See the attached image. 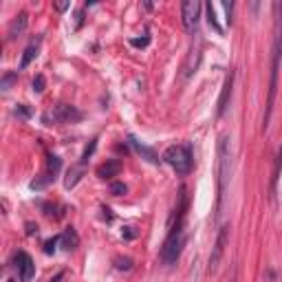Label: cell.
Here are the masks:
<instances>
[{
  "label": "cell",
  "instance_id": "cell-1",
  "mask_svg": "<svg viewBox=\"0 0 282 282\" xmlns=\"http://www.w3.org/2000/svg\"><path fill=\"white\" fill-rule=\"evenodd\" d=\"M185 207H187L185 187H181L179 205L174 207V214H172V218H170V231H168V238H165L163 247H161V260H163L165 264H172V262L179 260L181 249H183V242H185V234H183Z\"/></svg>",
  "mask_w": 282,
  "mask_h": 282
},
{
  "label": "cell",
  "instance_id": "cell-2",
  "mask_svg": "<svg viewBox=\"0 0 282 282\" xmlns=\"http://www.w3.org/2000/svg\"><path fill=\"white\" fill-rule=\"evenodd\" d=\"M229 135H220L218 139V163H216V218L223 212V201H225V190L229 183L231 174V143Z\"/></svg>",
  "mask_w": 282,
  "mask_h": 282
},
{
  "label": "cell",
  "instance_id": "cell-3",
  "mask_svg": "<svg viewBox=\"0 0 282 282\" xmlns=\"http://www.w3.org/2000/svg\"><path fill=\"white\" fill-rule=\"evenodd\" d=\"M280 58H282V22L278 20V27H275V40H273L271 82H269V97H267V115H264V128L269 126V119H271V110H273V102H275V93H278V71H280Z\"/></svg>",
  "mask_w": 282,
  "mask_h": 282
},
{
  "label": "cell",
  "instance_id": "cell-4",
  "mask_svg": "<svg viewBox=\"0 0 282 282\" xmlns=\"http://www.w3.org/2000/svg\"><path fill=\"white\" fill-rule=\"evenodd\" d=\"M161 161L168 163L179 176H187L192 172V163H194V159H192V148L190 146H170L168 150L163 152Z\"/></svg>",
  "mask_w": 282,
  "mask_h": 282
},
{
  "label": "cell",
  "instance_id": "cell-5",
  "mask_svg": "<svg viewBox=\"0 0 282 282\" xmlns=\"http://www.w3.org/2000/svg\"><path fill=\"white\" fill-rule=\"evenodd\" d=\"M84 115H82V110H77L75 106H71V104H58V106L49 108L47 113L42 115V124L47 126H53V124H75V121H80Z\"/></svg>",
  "mask_w": 282,
  "mask_h": 282
},
{
  "label": "cell",
  "instance_id": "cell-6",
  "mask_svg": "<svg viewBox=\"0 0 282 282\" xmlns=\"http://www.w3.org/2000/svg\"><path fill=\"white\" fill-rule=\"evenodd\" d=\"M60 170H62V159L60 157H55V154H49L47 157V170L40 174V176H36V179L31 181V190H44L47 185H51L55 179H58V174H60Z\"/></svg>",
  "mask_w": 282,
  "mask_h": 282
},
{
  "label": "cell",
  "instance_id": "cell-7",
  "mask_svg": "<svg viewBox=\"0 0 282 282\" xmlns=\"http://www.w3.org/2000/svg\"><path fill=\"white\" fill-rule=\"evenodd\" d=\"M201 9L203 5L196 0H187L181 5V18H183V27L190 33H194L198 29V18H201Z\"/></svg>",
  "mask_w": 282,
  "mask_h": 282
},
{
  "label": "cell",
  "instance_id": "cell-8",
  "mask_svg": "<svg viewBox=\"0 0 282 282\" xmlns=\"http://www.w3.org/2000/svg\"><path fill=\"white\" fill-rule=\"evenodd\" d=\"M14 267L18 269L20 282H29L33 275H36V264H33V258L27 251H16L14 253Z\"/></svg>",
  "mask_w": 282,
  "mask_h": 282
},
{
  "label": "cell",
  "instance_id": "cell-9",
  "mask_svg": "<svg viewBox=\"0 0 282 282\" xmlns=\"http://www.w3.org/2000/svg\"><path fill=\"white\" fill-rule=\"evenodd\" d=\"M227 238H229V225H223L218 231V238H216V245H214V251L209 256V271H216L220 258L225 253V245H227Z\"/></svg>",
  "mask_w": 282,
  "mask_h": 282
},
{
  "label": "cell",
  "instance_id": "cell-10",
  "mask_svg": "<svg viewBox=\"0 0 282 282\" xmlns=\"http://www.w3.org/2000/svg\"><path fill=\"white\" fill-rule=\"evenodd\" d=\"M231 86H234V71H229V73L225 75L223 91H220V97H218V108H216L218 117H223V113L227 110V104H229V97H231Z\"/></svg>",
  "mask_w": 282,
  "mask_h": 282
},
{
  "label": "cell",
  "instance_id": "cell-11",
  "mask_svg": "<svg viewBox=\"0 0 282 282\" xmlns=\"http://www.w3.org/2000/svg\"><path fill=\"white\" fill-rule=\"evenodd\" d=\"M29 27V14H18L14 20L9 22V29H7V40H16L18 36H22L25 33V29Z\"/></svg>",
  "mask_w": 282,
  "mask_h": 282
},
{
  "label": "cell",
  "instance_id": "cell-12",
  "mask_svg": "<svg viewBox=\"0 0 282 282\" xmlns=\"http://www.w3.org/2000/svg\"><path fill=\"white\" fill-rule=\"evenodd\" d=\"M40 44H42V36H38L36 40H31L29 42V47L25 49V53H22V60H20V71L22 69H27V66H29L33 60L38 58V55H40Z\"/></svg>",
  "mask_w": 282,
  "mask_h": 282
},
{
  "label": "cell",
  "instance_id": "cell-13",
  "mask_svg": "<svg viewBox=\"0 0 282 282\" xmlns=\"http://www.w3.org/2000/svg\"><path fill=\"white\" fill-rule=\"evenodd\" d=\"M121 172V161H117V159H108L106 163H102L97 168V176L99 179H113V176H117Z\"/></svg>",
  "mask_w": 282,
  "mask_h": 282
},
{
  "label": "cell",
  "instance_id": "cell-14",
  "mask_svg": "<svg viewBox=\"0 0 282 282\" xmlns=\"http://www.w3.org/2000/svg\"><path fill=\"white\" fill-rule=\"evenodd\" d=\"M60 245H62L66 251H73L75 247L80 245V236H77V231L73 227H66L62 234H60Z\"/></svg>",
  "mask_w": 282,
  "mask_h": 282
},
{
  "label": "cell",
  "instance_id": "cell-15",
  "mask_svg": "<svg viewBox=\"0 0 282 282\" xmlns=\"http://www.w3.org/2000/svg\"><path fill=\"white\" fill-rule=\"evenodd\" d=\"M128 141H130V146L135 148V150L139 152V154H143V157H146V159H148V161H150V163H159V161H161V159H159V154L154 152L152 148L143 146V143H141V141H137V139H135V137H132V135L128 137Z\"/></svg>",
  "mask_w": 282,
  "mask_h": 282
},
{
  "label": "cell",
  "instance_id": "cell-16",
  "mask_svg": "<svg viewBox=\"0 0 282 282\" xmlns=\"http://www.w3.org/2000/svg\"><path fill=\"white\" fill-rule=\"evenodd\" d=\"M82 176H84V165H75V168H71L69 174H66L64 187H66V190H73V187L82 181Z\"/></svg>",
  "mask_w": 282,
  "mask_h": 282
},
{
  "label": "cell",
  "instance_id": "cell-17",
  "mask_svg": "<svg viewBox=\"0 0 282 282\" xmlns=\"http://www.w3.org/2000/svg\"><path fill=\"white\" fill-rule=\"evenodd\" d=\"M205 16H207V22H209V27H212L216 33H223V27L218 25V20H216V11H214V5L212 3H207L205 5Z\"/></svg>",
  "mask_w": 282,
  "mask_h": 282
},
{
  "label": "cell",
  "instance_id": "cell-18",
  "mask_svg": "<svg viewBox=\"0 0 282 282\" xmlns=\"http://www.w3.org/2000/svg\"><path fill=\"white\" fill-rule=\"evenodd\" d=\"M95 148H97V137L95 139H91V143L84 148V152H82V161H80V165H86V161L93 157V152H95Z\"/></svg>",
  "mask_w": 282,
  "mask_h": 282
},
{
  "label": "cell",
  "instance_id": "cell-19",
  "mask_svg": "<svg viewBox=\"0 0 282 282\" xmlns=\"http://www.w3.org/2000/svg\"><path fill=\"white\" fill-rule=\"evenodd\" d=\"M16 80H18V73H16V71H7V73L3 75V82H0V88H3V91H9V86L14 84Z\"/></svg>",
  "mask_w": 282,
  "mask_h": 282
},
{
  "label": "cell",
  "instance_id": "cell-20",
  "mask_svg": "<svg viewBox=\"0 0 282 282\" xmlns=\"http://www.w3.org/2000/svg\"><path fill=\"white\" fill-rule=\"evenodd\" d=\"M126 192H128V185L121 183V181H115V183H110V194L121 196V194H126Z\"/></svg>",
  "mask_w": 282,
  "mask_h": 282
},
{
  "label": "cell",
  "instance_id": "cell-21",
  "mask_svg": "<svg viewBox=\"0 0 282 282\" xmlns=\"http://www.w3.org/2000/svg\"><path fill=\"white\" fill-rule=\"evenodd\" d=\"M115 267L119 271H130L132 269V258H115Z\"/></svg>",
  "mask_w": 282,
  "mask_h": 282
},
{
  "label": "cell",
  "instance_id": "cell-22",
  "mask_svg": "<svg viewBox=\"0 0 282 282\" xmlns=\"http://www.w3.org/2000/svg\"><path fill=\"white\" fill-rule=\"evenodd\" d=\"M55 245H60V236H53V238H49L47 242H44V253H55Z\"/></svg>",
  "mask_w": 282,
  "mask_h": 282
},
{
  "label": "cell",
  "instance_id": "cell-23",
  "mask_svg": "<svg viewBox=\"0 0 282 282\" xmlns=\"http://www.w3.org/2000/svg\"><path fill=\"white\" fill-rule=\"evenodd\" d=\"M31 86H33V93H38V95H40V93L44 91V75H36V77H33Z\"/></svg>",
  "mask_w": 282,
  "mask_h": 282
},
{
  "label": "cell",
  "instance_id": "cell-24",
  "mask_svg": "<svg viewBox=\"0 0 282 282\" xmlns=\"http://www.w3.org/2000/svg\"><path fill=\"white\" fill-rule=\"evenodd\" d=\"M14 115L16 117H20V119H29L31 117V108H27L25 104H20V106L14 110Z\"/></svg>",
  "mask_w": 282,
  "mask_h": 282
},
{
  "label": "cell",
  "instance_id": "cell-25",
  "mask_svg": "<svg viewBox=\"0 0 282 282\" xmlns=\"http://www.w3.org/2000/svg\"><path fill=\"white\" fill-rule=\"evenodd\" d=\"M132 47H137V49H143V47H148L150 44V36H143V38H132L130 40Z\"/></svg>",
  "mask_w": 282,
  "mask_h": 282
},
{
  "label": "cell",
  "instance_id": "cell-26",
  "mask_svg": "<svg viewBox=\"0 0 282 282\" xmlns=\"http://www.w3.org/2000/svg\"><path fill=\"white\" fill-rule=\"evenodd\" d=\"M223 9L227 11V18L225 20H227V25H231V9H234V3H223Z\"/></svg>",
  "mask_w": 282,
  "mask_h": 282
},
{
  "label": "cell",
  "instance_id": "cell-27",
  "mask_svg": "<svg viewBox=\"0 0 282 282\" xmlns=\"http://www.w3.org/2000/svg\"><path fill=\"white\" fill-rule=\"evenodd\" d=\"M82 20H84V11H77L75 14V29H80L82 27Z\"/></svg>",
  "mask_w": 282,
  "mask_h": 282
},
{
  "label": "cell",
  "instance_id": "cell-28",
  "mask_svg": "<svg viewBox=\"0 0 282 282\" xmlns=\"http://www.w3.org/2000/svg\"><path fill=\"white\" fill-rule=\"evenodd\" d=\"M121 236H124V238H128V240H132V238H135V231H132V227H126L124 231H121Z\"/></svg>",
  "mask_w": 282,
  "mask_h": 282
},
{
  "label": "cell",
  "instance_id": "cell-29",
  "mask_svg": "<svg viewBox=\"0 0 282 282\" xmlns=\"http://www.w3.org/2000/svg\"><path fill=\"white\" fill-rule=\"evenodd\" d=\"M27 234H29V236L38 234V225H33V223H27Z\"/></svg>",
  "mask_w": 282,
  "mask_h": 282
},
{
  "label": "cell",
  "instance_id": "cell-30",
  "mask_svg": "<svg viewBox=\"0 0 282 282\" xmlns=\"http://www.w3.org/2000/svg\"><path fill=\"white\" fill-rule=\"evenodd\" d=\"M53 7H55V9H58V11H66V9H69V7H71V3H55V5H53Z\"/></svg>",
  "mask_w": 282,
  "mask_h": 282
},
{
  "label": "cell",
  "instance_id": "cell-31",
  "mask_svg": "<svg viewBox=\"0 0 282 282\" xmlns=\"http://www.w3.org/2000/svg\"><path fill=\"white\" fill-rule=\"evenodd\" d=\"M102 212H104V216H106V220H113V214H110L108 207H102Z\"/></svg>",
  "mask_w": 282,
  "mask_h": 282
},
{
  "label": "cell",
  "instance_id": "cell-32",
  "mask_svg": "<svg viewBox=\"0 0 282 282\" xmlns=\"http://www.w3.org/2000/svg\"><path fill=\"white\" fill-rule=\"evenodd\" d=\"M62 278H64V273H58L55 278H51V282H58V280H62Z\"/></svg>",
  "mask_w": 282,
  "mask_h": 282
},
{
  "label": "cell",
  "instance_id": "cell-33",
  "mask_svg": "<svg viewBox=\"0 0 282 282\" xmlns=\"http://www.w3.org/2000/svg\"><path fill=\"white\" fill-rule=\"evenodd\" d=\"M7 282H18V280H14V278H9V280H7Z\"/></svg>",
  "mask_w": 282,
  "mask_h": 282
}]
</instances>
